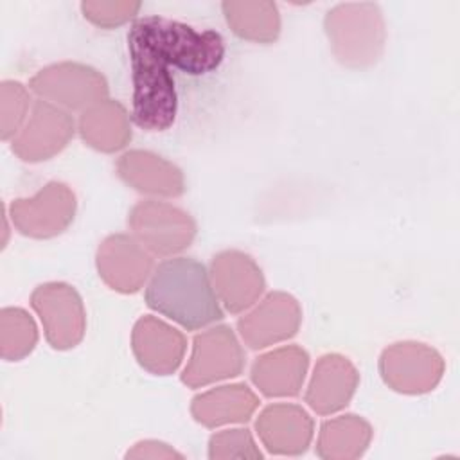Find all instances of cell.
<instances>
[{
  "label": "cell",
  "instance_id": "obj_24",
  "mask_svg": "<svg viewBox=\"0 0 460 460\" xmlns=\"http://www.w3.org/2000/svg\"><path fill=\"white\" fill-rule=\"evenodd\" d=\"M38 343V329L32 316L20 307L0 311V354L5 361H20Z\"/></svg>",
  "mask_w": 460,
  "mask_h": 460
},
{
  "label": "cell",
  "instance_id": "obj_19",
  "mask_svg": "<svg viewBox=\"0 0 460 460\" xmlns=\"http://www.w3.org/2000/svg\"><path fill=\"white\" fill-rule=\"evenodd\" d=\"M309 368V354L298 345H286L261 354L252 365V381L266 397L298 395Z\"/></svg>",
  "mask_w": 460,
  "mask_h": 460
},
{
  "label": "cell",
  "instance_id": "obj_26",
  "mask_svg": "<svg viewBox=\"0 0 460 460\" xmlns=\"http://www.w3.org/2000/svg\"><path fill=\"white\" fill-rule=\"evenodd\" d=\"M208 456L212 460L228 458H262L250 429L235 428L214 433L208 440Z\"/></svg>",
  "mask_w": 460,
  "mask_h": 460
},
{
  "label": "cell",
  "instance_id": "obj_25",
  "mask_svg": "<svg viewBox=\"0 0 460 460\" xmlns=\"http://www.w3.org/2000/svg\"><path fill=\"white\" fill-rule=\"evenodd\" d=\"M31 97L25 86L18 81H4L0 84V137L2 140L14 138L29 117Z\"/></svg>",
  "mask_w": 460,
  "mask_h": 460
},
{
  "label": "cell",
  "instance_id": "obj_1",
  "mask_svg": "<svg viewBox=\"0 0 460 460\" xmlns=\"http://www.w3.org/2000/svg\"><path fill=\"white\" fill-rule=\"evenodd\" d=\"M146 304L187 331L203 329L223 318L210 273L192 257L160 262L147 284Z\"/></svg>",
  "mask_w": 460,
  "mask_h": 460
},
{
  "label": "cell",
  "instance_id": "obj_10",
  "mask_svg": "<svg viewBox=\"0 0 460 460\" xmlns=\"http://www.w3.org/2000/svg\"><path fill=\"white\" fill-rule=\"evenodd\" d=\"M244 352L228 325L210 327L192 340V352L181 372V383L190 388L207 386L243 372Z\"/></svg>",
  "mask_w": 460,
  "mask_h": 460
},
{
  "label": "cell",
  "instance_id": "obj_7",
  "mask_svg": "<svg viewBox=\"0 0 460 460\" xmlns=\"http://www.w3.org/2000/svg\"><path fill=\"white\" fill-rule=\"evenodd\" d=\"M31 90L56 106L86 110L108 99L106 77L90 65L63 61L41 68L29 81Z\"/></svg>",
  "mask_w": 460,
  "mask_h": 460
},
{
  "label": "cell",
  "instance_id": "obj_3",
  "mask_svg": "<svg viewBox=\"0 0 460 460\" xmlns=\"http://www.w3.org/2000/svg\"><path fill=\"white\" fill-rule=\"evenodd\" d=\"M131 29H135L167 65L190 75H203L216 70L225 58V41L216 31H196L187 23L164 16L140 18Z\"/></svg>",
  "mask_w": 460,
  "mask_h": 460
},
{
  "label": "cell",
  "instance_id": "obj_21",
  "mask_svg": "<svg viewBox=\"0 0 460 460\" xmlns=\"http://www.w3.org/2000/svg\"><path fill=\"white\" fill-rule=\"evenodd\" d=\"M79 133L90 147L115 153L131 140L129 115L119 101L104 99L81 113Z\"/></svg>",
  "mask_w": 460,
  "mask_h": 460
},
{
  "label": "cell",
  "instance_id": "obj_8",
  "mask_svg": "<svg viewBox=\"0 0 460 460\" xmlns=\"http://www.w3.org/2000/svg\"><path fill=\"white\" fill-rule=\"evenodd\" d=\"M31 305L52 349L68 350L79 345L86 331V311L75 288L66 282L40 284L31 295Z\"/></svg>",
  "mask_w": 460,
  "mask_h": 460
},
{
  "label": "cell",
  "instance_id": "obj_13",
  "mask_svg": "<svg viewBox=\"0 0 460 460\" xmlns=\"http://www.w3.org/2000/svg\"><path fill=\"white\" fill-rule=\"evenodd\" d=\"M95 264L104 284L119 293L138 291L155 266L151 253L128 234L108 235L97 248Z\"/></svg>",
  "mask_w": 460,
  "mask_h": 460
},
{
  "label": "cell",
  "instance_id": "obj_20",
  "mask_svg": "<svg viewBox=\"0 0 460 460\" xmlns=\"http://www.w3.org/2000/svg\"><path fill=\"white\" fill-rule=\"evenodd\" d=\"M259 406L257 395L244 383L221 385L198 394L190 402V413L205 428L241 424L250 420Z\"/></svg>",
  "mask_w": 460,
  "mask_h": 460
},
{
  "label": "cell",
  "instance_id": "obj_5",
  "mask_svg": "<svg viewBox=\"0 0 460 460\" xmlns=\"http://www.w3.org/2000/svg\"><path fill=\"white\" fill-rule=\"evenodd\" d=\"M128 225L149 253L162 257L180 253L196 237V223L189 212L156 199L138 201L128 216Z\"/></svg>",
  "mask_w": 460,
  "mask_h": 460
},
{
  "label": "cell",
  "instance_id": "obj_18",
  "mask_svg": "<svg viewBox=\"0 0 460 460\" xmlns=\"http://www.w3.org/2000/svg\"><path fill=\"white\" fill-rule=\"evenodd\" d=\"M119 178L131 189L164 198L181 196L185 190L183 172L172 162L144 149H131L117 160Z\"/></svg>",
  "mask_w": 460,
  "mask_h": 460
},
{
  "label": "cell",
  "instance_id": "obj_11",
  "mask_svg": "<svg viewBox=\"0 0 460 460\" xmlns=\"http://www.w3.org/2000/svg\"><path fill=\"white\" fill-rule=\"evenodd\" d=\"M75 131L74 119L63 108L49 101H34L31 113L13 138V153L29 164L43 162L56 156L66 147Z\"/></svg>",
  "mask_w": 460,
  "mask_h": 460
},
{
  "label": "cell",
  "instance_id": "obj_27",
  "mask_svg": "<svg viewBox=\"0 0 460 460\" xmlns=\"http://www.w3.org/2000/svg\"><path fill=\"white\" fill-rule=\"evenodd\" d=\"M140 2L135 0H88L81 4L83 16L97 27L111 29L133 20L140 9Z\"/></svg>",
  "mask_w": 460,
  "mask_h": 460
},
{
  "label": "cell",
  "instance_id": "obj_9",
  "mask_svg": "<svg viewBox=\"0 0 460 460\" xmlns=\"http://www.w3.org/2000/svg\"><path fill=\"white\" fill-rule=\"evenodd\" d=\"M75 194L66 183L49 181L31 198L11 203L9 214L14 228L34 239H49L63 234L74 221Z\"/></svg>",
  "mask_w": 460,
  "mask_h": 460
},
{
  "label": "cell",
  "instance_id": "obj_14",
  "mask_svg": "<svg viewBox=\"0 0 460 460\" xmlns=\"http://www.w3.org/2000/svg\"><path fill=\"white\" fill-rule=\"evenodd\" d=\"M210 279L217 298L234 314L252 307L266 288L259 264L239 250H225L214 255Z\"/></svg>",
  "mask_w": 460,
  "mask_h": 460
},
{
  "label": "cell",
  "instance_id": "obj_22",
  "mask_svg": "<svg viewBox=\"0 0 460 460\" xmlns=\"http://www.w3.org/2000/svg\"><path fill=\"white\" fill-rule=\"evenodd\" d=\"M372 435V426L359 415L345 413L329 419L320 426L316 455L323 460L359 458L367 451Z\"/></svg>",
  "mask_w": 460,
  "mask_h": 460
},
{
  "label": "cell",
  "instance_id": "obj_28",
  "mask_svg": "<svg viewBox=\"0 0 460 460\" xmlns=\"http://www.w3.org/2000/svg\"><path fill=\"white\" fill-rule=\"evenodd\" d=\"M126 458H151V460H162V458H178L181 460L183 455L172 449L171 446L158 442V440H142L135 444L128 453Z\"/></svg>",
  "mask_w": 460,
  "mask_h": 460
},
{
  "label": "cell",
  "instance_id": "obj_15",
  "mask_svg": "<svg viewBox=\"0 0 460 460\" xmlns=\"http://www.w3.org/2000/svg\"><path fill=\"white\" fill-rule=\"evenodd\" d=\"M131 349L142 368L156 376H169L181 365L187 340L181 331L146 314L133 327Z\"/></svg>",
  "mask_w": 460,
  "mask_h": 460
},
{
  "label": "cell",
  "instance_id": "obj_17",
  "mask_svg": "<svg viewBox=\"0 0 460 460\" xmlns=\"http://www.w3.org/2000/svg\"><path fill=\"white\" fill-rule=\"evenodd\" d=\"M359 385V372L352 361L341 354H323L313 370L305 402L320 415H331L343 410Z\"/></svg>",
  "mask_w": 460,
  "mask_h": 460
},
{
  "label": "cell",
  "instance_id": "obj_16",
  "mask_svg": "<svg viewBox=\"0 0 460 460\" xmlns=\"http://www.w3.org/2000/svg\"><path fill=\"white\" fill-rule=\"evenodd\" d=\"M257 435L271 455L296 456L305 453L313 440L311 415L298 404L277 402L266 406L255 420Z\"/></svg>",
  "mask_w": 460,
  "mask_h": 460
},
{
  "label": "cell",
  "instance_id": "obj_2",
  "mask_svg": "<svg viewBox=\"0 0 460 460\" xmlns=\"http://www.w3.org/2000/svg\"><path fill=\"white\" fill-rule=\"evenodd\" d=\"M133 72V122L146 131H165L174 124L178 95L165 59L135 31L128 32Z\"/></svg>",
  "mask_w": 460,
  "mask_h": 460
},
{
  "label": "cell",
  "instance_id": "obj_23",
  "mask_svg": "<svg viewBox=\"0 0 460 460\" xmlns=\"http://www.w3.org/2000/svg\"><path fill=\"white\" fill-rule=\"evenodd\" d=\"M221 9L230 29L243 40L271 43L280 34V14L273 2H223Z\"/></svg>",
  "mask_w": 460,
  "mask_h": 460
},
{
  "label": "cell",
  "instance_id": "obj_6",
  "mask_svg": "<svg viewBox=\"0 0 460 460\" xmlns=\"http://www.w3.org/2000/svg\"><path fill=\"white\" fill-rule=\"evenodd\" d=\"M446 363L429 345L420 341H397L379 358V374L388 388L406 395L431 392L442 379Z\"/></svg>",
  "mask_w": 460,
  "mask_h": 460
},
{
  "label": "cell",
  "instance_id": "obj_12",
  "mask_svg": "<svg viewBox=\"0 0 460 460\" xmlns=\"http://www.w3.org/2000/svg\"><path fill=\"white\" fill-rule=\"evenodd\" d=\"M300 322L298 300L289 293L273 291L237 320V331L250 349L259 350L293 338Z\"/></svg>",
  "mask_w": 460,
  "mask_h": 460
},
{
  "label": "cell",
  "instance_id": "obj_4",
  "mask_svg": "<svg viewBox=\"0 0 460 460\" xmlns=\"http://www.w3.org/2000/svg\"><path fill=\"white\" fill-rule=\"evenodd\" d=\"M323 29L334 58L349 68H368L383 54L386 29L374 2L338 4L327 11Z\"/></svg>",
  "mask_w": 460,
  "mask_h": 460
}]
</instances>
